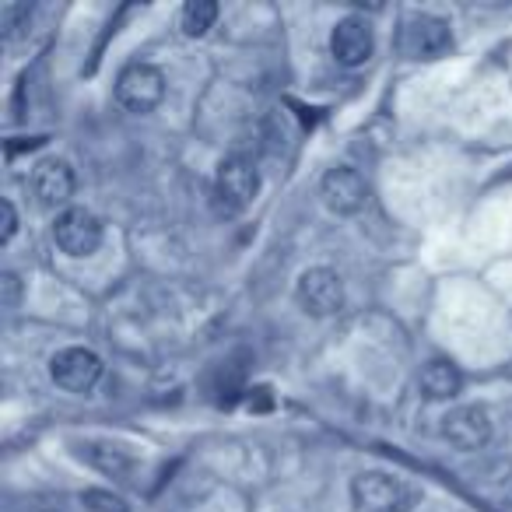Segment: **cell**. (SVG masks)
Segmentation results:
<instances>
[{"instance_id":"cell-15","label":"cell","mask_w":512,"mask_h":512,"mask_svg":"<svg viewBox=\"0 0 512 512\" xmlns=\"http://www.w3.org/2000/svg\"><path fill=\"white\" fill-rule=\"evenodd\" d=\"M29 22H32V4H22V0L0 4V36H4V43H18L29 32Z\"/></svg>"},{"instance_id":"cell-18","label":"cell","mask_w":512,"mask_h":512,"mask_svg":"<svg viewBox=\"0 0 512 512\" xmlns=\"http://www.w3.org/2000/svg\"><path fill=\"white\" fill-rule=\"evenodd\" d=\"M15 232H18V211H15V204H11V200H0V242L8 246V242L15 239Z\"/></svg>"},{"instance_id":"cell-2","label":"cell","mask_w":512,"mask_h":512,"mask_svg":"<svg viewBox=\"0 0 512 512\" xmlns=\"http://www.w3.org/2000/svg\"><path fill=\"white\" fill-rule=\"evenodd\" d=\"M351 502L358 512H407L414 491L400 477L383 474V470H365L351 481Z\"/></svg>"},{"instance_id":"cell-12","label":"cell","mask_w":512,"mask_h":512,"mask_svg":"<svg viewBox=\"0 0 512 512\" xmlns=\"http://www.w3.org/2000/svg\"><path fill=\"white\" fill-rule=\"evenodd\" d=\"M463 386V376L453 362H428L421 369V393L428 400H453Z\"/></svg>"},{"instance_id":"cell-11","label":"cell","mask_w":512,"mask_h":512,"mask_svg":"<svg viewBox=\"0 0 512 512\" xmlns=\"http://www.w3.org/2000/svg\"><path fill=\"white\" fill-rule=\"evenodd\" d=\"M32 193H36L39 207H46V211H57V207L71 204L74 197V172L67 162H60V158H46V162L36 165V172H32Z\"/></svg>"},{"instance_id":"cell-16","label":"cell","mask_w":512,"mask_h":512,"mask_svg":"<svg viewBox=\"0 0 512 512\" xmlns=\"http://www.w3.org/2000/svg\"><path fill=\"white\" fill-rule=\"evenodd\" d=\"M81 502L88 505V512H130L120 495L102 491V488H88L85 495H81Z\"/></svg>"},{"instance_id":"cell-1","label":"cell","mask_w":512,"mask_h":512,"mask_svg":"<svg viewBox=\"0 0 512 512\" xmlns=\"http://www.w3.org/2000/svg\"><path fill=\"white\" fill-rule=\"evenodd\" d=\"M256 190H260V172H256L253 158L228 155L214 172V211L225 214V218H235V214H242L253 204Z\"/></svg>"},{"instance_id":"cell-9","label":"cell","mask_w":512,"mask_h":512,"mask_svg":"<svg viewBox=\"0 0 512 512\" xmlns=\"http://www.w3.org/2000/svg\"><path fill=\"white\" fill-rule=\"evenodd\" d=\"M376 50V36H372V25L358 15H348L334 25V36H330V53L341 67H362L365 60Z\"/></svg>"},{"instance_id":"cell-19","label":"cell","mask_w":512,"mask_h":512,"mask_svg":"<svg viewBox=\"0 0 512 512\" xmlns=\"http://www.w3.org/2000/svg\"><path fill=\"white\" fill-rule=\"evenodd\" d=\"M502 512H512V495H509V498H505V502H502Z\"/></svg>"},{"instance_id":"cell-8","label":"cell","mask_w":512,"mask_h":512,"mask_svg":"<svg viewBox=\"0 0 512 512\" xmlns=\"http://www.w3.org/2000/svg\"><path fill=\"white\" fill-rule=\"evenodd\" d=\"M442 435L449 439V446H456L460 453H477L488 446L491 439V418L481 404L456 407L442 418Z\"/></svg>"},{"instance_id":"cell-4","label":"cell","mask_w":512,"mask_h":512,"mask_svg":"<svg viewBox=\"0 0 512 512\" xmlns=\"http://www.w3.org/2000/svg\"><path fill=\"white\" fill-rule=\"evenodd\" d=\"M53 242H57L60 253L85 260L102 246V221L88 207H67L53 221Z\"/></svg>"},{"instance_id":"cell-17","label":"cell","mask_w":512,"mask_h":512,"mask_svg":"<svg viewBox=\"0 0 512 512\" xmlns=\"http://www.w3.org/2000/svg\"><path fill=\"white\" fill-rule=\"evenodd\" d=\"M22 278L11 271L0 274V309H18V302H22Z\"/></svg>"},{"instance_id":"cell-10","label":"cell","mask_w":512,"mask_h":512,"mask_svg":"<svg viewBox=\"0 0 512 512\" xmlns=\"http://www.w3.org/2000/svg\"><path fill=\"white\" fill-rule=\"evenodd\" d=\"M320 197L330 211L341 214V218H348V214H358L365 207V200H369V186H365V179L358 176L355 169L341 165V169H330L327 176H323Z\"/></svg>"},{"instance_id":"cell-5","label":"cell","mask_w":512,"mask_h":512,"mask_svg":"<svg viewBox=\"0 0 512 512\" xmlns=\"http://www.w3.org/2000/svg\"><path fill=\"white\" fill-rule=\"evenodd\" d=\"M295 299L309 316H334L344 306V281L330 267H309L299 274L295 285Z\"/></svg>"},{"instance_id":"cell-7","label":"cell","mask_w":512,"mask_h":512,"mask_svg":"<svg viewBox=\"0 0 512 512\" xmlns=\"http://www.w3.org/2000/svg\"><path fill=\"white\" fill-rule=\"evenodd\" d=\"M453 46L449 25L432 15H414L404 22V36H400V50L411 60H435Z\"/></svg>"},{"instance_id":"cell-20","label":"cell","mask_w":512,"mask_h":512,"mask_svg":"<svg viewBox=\"0 0 512 512\" xmlns=\"http://www.w3.org/2000/svg\"><path fill=\"white\" fill-rule=\"evenodd\" d=\"M46 512H53V509H46Z\"/></svg>"},{"instance_id":"cell-13","label":"cell","mask_w":512,"mask_h":512,"mask_svg":"<svg viewBox=\"0 0 512 512\" xmlns=\"http://www.w3.org/2000/svg\"><path fill=\"white\" fill-rule=\"evenodd\" d=\"M81 456H85L95 470H102V474H109V477H127L130 470H134V456H130L127 449L113 446V442H85Z\"/></svg>"},{"instance_id":"cell-3","label":"cell","mask_w":512,"mask_h":512,"mask_svg":"<svg viewBox=\"0 0 512 512\" xmlns=\"http://www.w3.org/2000/svg\"><path fill=\"white\" fill-rule=\"evenodd\" d=\"M165 99V74L151 64H127L116 78V102L127 113H151Z\"/></svg>"},{"instance_id":"cell-6","label":"cell","mask_w":512,"mask_h":512,"mask_svg":"<svg viewBox=\"0 0 512 512\" xmlns=\"http://www.w3.org/2000/svg\"><path fill=\"white\" fill-rule=\"evenodd\" d=\"M50 376L60 390L67 393H88L102 379V362L88 348H64L50 358Z\"/></svg>"},{"instance_id":"cell-14","label":"cell","mask_w":512,"mask_h":512,"mask_svg":"<svg viewBox=\"0 0 512 512\" xmlns=\"http://www.w3.org/2000/svg\"><path fill=\"white\" fill-rule=\"evenodd\" d=\"M214 22H218V4L214 0H190L183 8V15H179V29L190 39H200Z\"/></svg>"}]
</instances>
